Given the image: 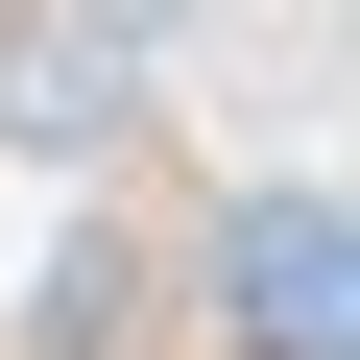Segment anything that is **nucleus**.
Masks as SVG:
<instances>
[{
	"label": "nucleus",
	"instance_id": "1",
	"mask_svg": "<svg viewBox=\"0 0 360 360\" xmlns=\"http://www.w3.org/2000/svg\"><path fill=\"white\" fill-rule=\"evenodd\" d=\"M217 312H240L264 360H360V217L240 193V217H217Z\"/></svg>",
	"mask_w": 360,
	"mask_h": 360
},
{
	"label": "nucleus",
	"instance_id": "2",
	"mask_svg": "<svg viewBox=\"0 0 360 360\" xmlns=\"http://www.w3.org/2000/svg\"><path fill=\"white\" fill-rule=\"evenodd\" d=\"M0 144H25V168H96L120 144V49L96 25H0Z\"/></svg>",
	"mask_w": 360,
	"mask_h": 360
},
{
	"label": "nucleus",
	"instance_id": "3",
	"mask_svg": "<svg viewBox=\"0 0 360 360\" xmlns=\"http://www.w3.org/2000/svg\"><path fill=\"white\" fill-rule=\"evenodd\" d=\"M49 25H96V49L144 72V49H193V25H217V0H49Z\"/></svg>",
	"mask_w": 360,
	"mask_h": 360
}]
</instances>
